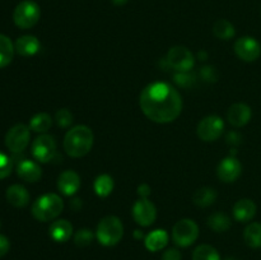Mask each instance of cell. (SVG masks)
I'll return each instance as SVG.
<instances>
[{
	"label": "cell",
	"instance_id": "cell-1",
	"mask_svg": "<svg viewBox=\"0 0 261 260\" xmlns=\"http://www.w3.org/2000/svg\"><path fill=\"white\" fill-rule=\"evenodd\" d=\"M139 105L143 114L157 124L175 121L182 111L180 92L165 82L148 84L140 93Z\"/></svg>",
	"mask_w": 261,
	"mask_h": 260
},
{
	"label": "cell",
	"instance_id": "cell-2",
	"mask_svg": "<svg viewBox=\"0 0 261 260\" xmlns=\"http://www.w3.org/2000/svg\"><path fill=\"white\" fill-rule=\"evenodd\" d=\"M94 135L91 127L86 125H76L68 130V133L64 137V150L66 154L73 158L84 157L91 152L93 147Z\"/></svg>",
	"mask_w": 261,
	"mask_h": 260
},
{
	"label": "cell",
	"instance_id": "cell-3",
	"mask_svg": "<svg viewBox=\"0 0 261 260\" xmlns=\"http://www.w3.org/2000/svg\"><path fill=\"white\" fill-rule=\"evenodd\" d=\"M64 209V201L60 195L48 193L40 196L32 205V216L40 222H50L58 218Z\"/></svg>",
	"mask_w": 261,
	"mask_h": 260
},
{
	"label": "cell",
	"instance_id": "cell-4",
	"mask_svg": "<svg viewBox=\"0 0 261 260\" xmlns=\"http://www.w3.org/2000/svg\"><path fill=\"white\" fill-rule=\"evenodd\" d=\"M124 236V226L116 216H106L97 226L96 237L103 246H115Z\"/></svg>",
	"mask_w": 261,
	"mask_h": 260
},
{
	"label": "cell",
	"instance_id": "cell-5",
	"mask_svg": "<svg viewBox=\"0 0 261 260\" xmlns=\"http://www.w3.org/2000/svg\"><path fill=\"white\" fill-rule=\"evenodd\" d=\"M41 17V9L33 0H23L15 7L13 20L20 30H28L37 24Z\"/></svg>",
	"mask_w": 261,
	"mask_h": 260
},
{
	"label": "cell",
	"instance_id": "cell-6",
	"mask_svg": "<svg viewBox=\"0 0 261 260\" xmlns=\"http://www.w3.org/2000/svg\"><path fill=\"white\" fill-rule=\"evenodd\" d=\"M198 237L199 227L193 219H180L172 228L173 242L180 247H189L198 240Z\"/></svg>",
	"mask_w": 261,
	"mask_h": 260
},
{
	"label": "cell",
	"instance_id": "cell-7",
	"mask_svg": "<svg viewBox=\"0 0 261 260\" xmlns=\"http://www.w3.org/2000/svg\"><path fill=\"white\" fill-rule=\"evenodd\" d=\"M166 63L177 73H186L193 69L194 64H195V58H194L193 53L185 46H173L167 53Z\"/></svg>",
	"mask_w": 261,
	"mask_h": 260
},
{
	"label": "cell",
	"instance_id": "cell-8",
	"mask_svg": "<svg viewBox=\"0 0 261 260\" xmlns=\"http://www.w3.org/2000/svg\"><path fill=\"white\" fill-rule=\"evenodd\" d=\"M30 126L24 124H17L8 130L5 135V145L13 153H20L27 148L31 139Z\"/></svg>",
	"mask_w": 261,
	"mask_h": 260
},
{
	"label": "cell",
	"instance_id": "cell-9",
	"mask_svg": "<svg viewBox=\"0 0 261 260\" xmlns=\"http://www.w3.org/2000/svg\"><path fill=\"white\" fill-rule=\"evenodd\" d=\"M32 155L41 163H47L56 155V140L53 135L42 134L32 143Z\"/></svg>",
	"mask_w": 261,
	"mask_h": 260
},
{
	"label": "cell",
	"instance_id": "cell-10",
	"mask_svg": "<svg viewBox=\"0 0 261 260\" xmlns=\"http://www.w3.org/2000/svg\"><path fill=\"white\" fill-rule=\"evenodd\" d=\"M224 130V121L217 115H211L206 116L199 122L198 129V137L204 142H214V140L219 139L223 134Z\"/></svg>",
	"mask_w": 261,
	"mask_h": 260
},
{
	"label": "cell",
	"instance_id": "cell-11",
	"mask_svg": "<svg viewBox=\"0 0 261 260\" xmlns=\"http://www.w3.org/2000/svg\"><path fill=\"white\" fill-rule=\"evenodd\" d=\"M133 218L139 226H152L157 218V208L149 199H139L134 203L132 209Z\"/></svg>",
	"mask_w": 261,
	"mask_h": 260
},
{
	"label": "cell",
	"instance_id": "cell-12",
	"mask_svg": "<svg viewBox=\"0 0 261 260\" xmlns=\"http://www.w3.org/2000/svg\"><path fill=\"white\" fill-rule=\"evenodd\" d=\"M234 53L241 60L251 63L260 58L261 45L256 38L251 36H244L234 42Z\"/></svg>",
	"mask_w": 261,
	"mask_h": 260
},
{
	"label": "cell",
	"instance_id": "cell-13",
	"mask_svg": "<svg viewBox=\"0 0 261 260\" xmlns=\"http://www.w3.org/2000/svg\"><path fill=\"white\" fill-rule=\"evenodd\" d=\"M241 162L236 157H233V155H229V157L222 160L218 167H217V176H218V178L227 184L234 183L241 176Z\"/></svg>",
	"mask_w": 261,
	"mask_h": 260
},
{
	"label": "cell",
	"instance_id": "cell-14",
	"mask_svg": "<svg viewBox=\"0 0 261 260\" xmlns=\"http://www.w3.org/2000/svg\"><path fill=\"white\" fill-rule=\"evenodd\" d=\"M251 116L252 111L250 106L246 103H242V102L233 103L228 109V112H227V120L234 127H242L249 124Z\"/></svg>",
	"mask_w": 261,
	"mask_h": 260
},
{
	"label": "cell",
	"instance_id": "cell-15",
	"mask_svg": "<svg viewBox=\"0 0 261 260\" xmlns=\"http://www.w3.org/2000/svg\"><path fill=\"white\" fill-rule=\"evenodd\" d=\"M81 188V177L73 170H66L59 176L58 189L63 195L73 196Z\"/></svg>",
	"mask_w": 261,
	"mask_h": 260
},
{
	"label": "cell",
	"instance_id": "cell-16",
	"mask_svg": "<svg viewBox=\"0 0 261 260\" xmlns=\"http://www.w3.org/2000/svg\"><path fill=\"white\" fill-rule=\"evenodd\" d=\"M48 235L55 242H66L73 235V226L66 219H55L50 224L48 228Z\"/></svg>",
	"mask_w": 261,
	"mask_h": 260
},
{
	"label": "cell",
	"instance_id": "cell-17",
	"mask_svg": "<svg viewBox=\"0 0 261 260\" xmlns=\"http://www.w3.org/2000/svg\"><path fill=\"white\" fill-rule=\"evenodd\" d=\"M17 173L23 181L27 183H36L42 176V170H41L40 165L36 163L35 161L31 160H23L18 163L17 166Z\"/></svg>",
	"mask_w": 261,
	"mask_h": 260
},
{
	"label": "cell",
	"instance_id": "cell-18",
	"mask_svg": "<svg viewBox=\"0 0 261 260\" xmlns=\"http://www.w3.org/2000/svg\"><path fill=\"white\" fill-rule=\"evenodd\" d=\"M256 214V204L251 199H240L233 205V217L241 223H247Z\"/></svg>",
	"mask_w": 261,
	"mask_h": 260
},
{
	"label": "cell",
	"instance_id": "cell-19",
	"mask_svg": "<svg viewBox=\"0 0 261 260\" xmlns=\"http://www.w3.org/2000/svg\"><path fill=\"white\" fill-rule=\"evenodd\" d=\"M40 41L37 37L31 35L22 36V37L18 38L15 41V51L17 54H19L20 56H25V58H30V56L36 55L40 50Z\"/></svg>",
	"mask_w": 261,
	"mask_h": 260
},
{
	"label": "cell",
	"instance_id": "cell-20",
	"mask_svg": "<svg viewBox=\"0 0 261 260\" xmlns=\"http://www.w3.org/2000/svg\"><path fill=\"white\" fill-rule=\"evenodd\" d=\"M7 200L10 205L15 208H23L30 203V194L27 189L22 185H12L7 190Z\"/></svg>",
	"mask_w": 261,
	"mask_h": 260
},
{
	"label": "cell",
	"instance_id": "cell-21",
	"mask_svg": "<svg viewBox=\"0 0 261 260\" xmlns=\"http://www.w3.org/2000/svg\"><path fill=\"white\" fill-rule=\"evenodd\" d=\"M168 244V233L165 229H154L149 232L144 239V245L147 250L152 252L161 251Z\"/></svg>",
	"mask_w": 261,
	"mask_h": 260
},
{
	"label": "cell",
	"instance_id": "cell-22",
	"mask_svg": "<svg viewBox=\"0 0 261 260\" xmlns=\"http://www.w3.org/2000/svg\"><path fill=\"white\" fill-rule=\"evenodd\" d=\"M15 47L8 36L0 33V69L9 65L14 56Z\"/></svg>",
	"mask_w": 261,
	"mask_h": 260
},
{
	"label": "cell",
	"instance_id": "cell-23",
	"mask_svg": "<svg viewBox=\"0 0 261 260\" xmlns=\"http://www.w3.org/2000/svg\"><path fill=\"white\" fill-rule=\"evenodd\" d=\"M217 199V191L214 189L204 186V188L198 189L193 195V201L195 205L200 206V208H205V206L212 205Z\"/></svg>",
	"mask_w": 261,
	"mask_h": 260
},
{
	"label": "cell",
	"instance_id": "cell-24",
	"mask_svg": "<svg viewBox=\"0 0 261 260\" xmlns=\"http://www.w3.org/2000/svg\"><path fill=\"white\" fill-rule=\"evenodd\" d=\"M244 239L247 246L251 249H259L261 247V223L252 222L245 228Z\"/></svg>",
	"mask_w": 261,
	"mask_h": 260
},
{
	"label": "cell",
	"instance_id": "cell-25",
	"mask_svg": "<svg viewBox=\"0 0 261 260\" xmlns=\"http://www.w3.org/2000/svg\"><path fill=\"white\" fill-rule=\"evenodd\" d=\"M93 189L99 198H107L114 190V178L107 173L97 176L93 183Z\"/></svg>",
	"mask_w": 261,
	"mask_h": 260
},
{
	"label": "cell",
	"instance_id": "cell-26",
	"mask_svg": "<svg viewBox=\"0 0 261 260\" xmlns=\"http://www.w3.org/2000/svg\"><path fill=\"white\" fill-rule=\"evenodd\" d=\"M208 226L209 228L213 229L217 233H222V232H226L229 229V227H231V218L227 214L222 213V212H217V213L209 216Z\"/></svg>",
	"mask_w": 261,
	"mask_h": 260
},
{
	"label": "cell",
	"instance_id": "cell-27",
	"mask_svg": "<svg viewBox=\"0 0 261 260\" xmlns=\"http://www.w3.org/2000/svg\"><path fill=\"white\" fill-rule=\"evenodd\" d=\"M213 33L219 40L228 41L233 37L234 33H236V30H234V25L229 20L219 19L214 23Z\"/></svg>",
	"mask_w": 261,
	"mask_h": 260
},
{
	"label": "cell",
	"instance_id": "cell-28",
	"mask_svg": "<svg viewBox=\"0 0 261 260\" xmlns=\"http://www.w3.org/2000/svg\"><path fill=\"white\" fill-rule=\"evenodd\" d=\"M53 125V119L46 112L36 114L30 121V129L35 133H46Z\"/></svg>",
	"mask_w": 261,
	"mask_h": 260
},
{
	"label": "cell",
	"instance_id": "cell-29",
	"mask_svg": "<svg viewBox=\"0 0 261 260\" xmlns=\"http://www.w3.org/2000/svg\"><path fill=\"white\" fill-rule=\"evenodd\" d=\"M193 260H221V255L216 247L211 245H199L193 252Z\"/></svg>",
	"mask_w": 261,
	"mask_h": 260
},
{
	"label": "cell",
	"instance_id": "cell-30",
	"mask_svg": "<svg viewBox=\"0 0 261 260\" xmlns=\"http://www.w3.org/2000/svg\"><path fill=\"white\" fill-rule=\"evenodd\" d=\"M93 232L88 228H82L79 231H76V233L74 235V242H75L76 246L79 247H86L93 241Z\"/></svg>",
	"mask_w": 261,
	"mask_h": 260
},
{
	"label": "cell",
	"instance_id": "cell-31",
	"mask_svg": "<svg viewBox=\"0 0 261 260\" xmlns=\"http://www.w3.org/2000/svg\"><path fill=\"white\" fill-rule=\"evenodd\" d=\"M173 81L177 84L178 87H182V88H190L195 83V76L191 75L190 71H186V73H176L173 75Z\"/></svg>",
	"mask_w": 261,
	"mask_h": 260
},
{
	"label": "cell",
	"instance_id": "cell-32",
	"mask_svg": "<svg viewBox=\"0 0 261 260\" xmlns=\"http://www.w3.org/2000/svg\"><path fill=\"white\" fill-rule=\"evenodd\" d=\"M55 120L60 127H69L73 122V114L68 109H60L55 114Z\"/></svg>",
	"mask_w": 261,
	"mask_h": 260
},
{
	"label": "cell",
	"instance_id": "cell-33",
	"mask_svg": "<svg viewBox=\"0 0 261 260\" xmlns=\"http://www.w3.org/2000/svg\"><path fill=\"white\" fill-rule=\"evenodd\" d=\"M13 170V161L12 158L8 157L5 153L0 150V180L8 177L12 173Z\"/></svg>",
	"mask_w": 261,
	"mask_h": 260
},
{
	"label": "cell",
	"instance_id": "cell-34",
	"mask_svg": "<svg viewBox=\"0 0 261 260\" xmlns=\"http://www.w3.org/2000/svg\"><path fill=\"white\" fill-rule=\"evenodd\" d=\"M200 75H201V79H204V81L208 82V83H213V82L218 81V71L216 70L214 66H211V65L203 66L200 70Z\"/></svg>",
	"mask_w": 261,
	"mask_h": 260
},
{
	"label": "cell",
	"instance_id": "cell-35",
	"mask_svg": "<svg viewBox=\"0 0 261 260\" xmlns=\"http://www.w3.org/2000/svg\"><path fill=\"white\" fill-rule=\"evenodd\" d=\"M181 259H182V256H181L180 250L175 249V247L166 250L162 255V260H181Z\"/></svg>",
	"mask_w": 261,
	"mask_h": 260
},
{
	"label": "cell",
	"instance_id": "cell-36",
	"mask_svg": "<svg viewBox=\"0 0 261 260\" xmlns=\"http://www.w3.org/2000/svg\"><path fill=\"white\" fill-rule=\"evenodd\" d=\"M10 249V242L4 235H0V257H3L4 255H7V252Z\"/></svg>",
	"mask_w": 261,
	"mask_h": 260
},
{
	"label": "cell",
	"instance_id": "cell-37",
	"mask_svg": "<svg viewBox=\"0 0 261 260\" xmlns=\"http://www.w3.org/2000/svg\"><path fill=\"white\" fill-rule=\"evenodd\" d=\"M150 193H152V189L148 184H142V185L138 186V195L140 196V199H148Z\"/></svg>",
	"mask_w": 261,
	"mask_h": 260
},
{
	"label": "cell",
	"instance_id": "cell-38",
	"mask_svg": "<svg viewBox=\"0 0 261 260\" xmlns=\"http://www.w3.org/2000/svg\"><path fill=\"white\" fill-rule=\"evenodd\" d=\"M227 142L232 145H237V144H240V142H241V137H240L239 133L232 132L227 135Z\"/></svg>",
	"mask_w": 261,
	"mask_h": 260
},
{
	"label": "cell",
	"instance_id": "cell-39",
	"mask_svg": "<svg viewBox=\"0 0 261 260\" xmlns=\"http://www.w3.org/2000/svg\"><path fill=\"white\" fill-rule=\"evenodd\" d=\"M81 201L82 200H79V199H74V200L71 201V208H73L74 211H78V209L82 206Z\"/></svg>",
	"mask_w": 261,
	"mask_h": 260
},
{
	"label": "cell",
	"instance_id": "cell-40",
	"mask_svg": "<svg viewBox=\"0 0 261 260\" xmlns=\"http://www.w3.org/2000/svg\"><path fill=\"white\" fill-rule=\"evenodd\" d=\"M111 2H112V4H114V5H117V7H121V5L126 4V3L129 2V0H111Z\"/></svg>",
	"mask_w": 261,
	"mask_h": 260
},
{
	"label": "cell",
	"instance_id": "cell-41",
	"mask_svg": "<svg viewBox=\"0 0 261 260\" xmlns=\"http://www.w3.org/2000/svg\"><path fill=\"white\" fill-rule=\"evenodd\" d=\"M134 237H135V239H137V240L143 239V232L139 231V229H135V231H134Z\"/></svg>",
	"mask_w": 261,
	"mask_h": 260
},
{
	"label": "cell",
	"instance_id": "cell-42",
	"mask_svg": "<svg viewBox=\"0 0 261 260\" xmlns=\"http://www.w3.org/2000/svg\"><path fill=\"white\" fill-rule=\"evenodd\" d=\"M199 58H200V60H206V58H208V55H206V53L204 51V53H199Z\"/></svg>",
	"mask_w": 261,
	"mask_h": 260
},
{
	"label": "cell",
	"instance_id": "cell-43",
	"mask_svg": "<svg viewBox=\"0 0 261 260\" xmlns=\"http://www.w3.org/2000/svg\"><path fill=\"white\" fill-rule=\"evenodd\" d=\"M226 260H236V259H233V257H228V259H226Z\"/></svg>",
	"mask_w": 261,
	"mask_h": 260
}]
</instances>
